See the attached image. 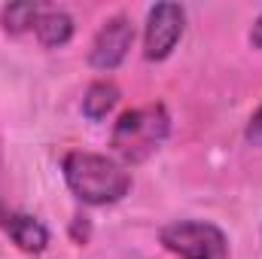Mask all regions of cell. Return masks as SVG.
Returning a JSON list of instances; mask_svg holds the SVG:
<instances>
[{"instance_id": "cell-1", "label": "cell", "mask_w": 262, "mask_h": 259, "mask_svg": "<svg viewBox=\"0 0 262 259\" xmlns=\"http://www.w3.org/2000/svg\"><path fill=\"white\" fill-rule=\"evenodd\" d=\"M64 180L70 192L85 204H116L131 189V174L113 159L98 153H70L64 159Z\"/></svg>"}, {"instance_id": "cell-2", "label": "cell", "mask_w": 262, "mask_h": 259, "mask_svg": "<svg viewBox=\"0 0 262 259\" xmlns=\"http://www.w3.org/2000/svg\"><path fill=\"white\" fill-rule=\"evenodd\" d=\"M168 131H171V119L162 104L137 107V110H128L119 116V122L113 128V149L131 165L143 162L165 143Z\"/></svg>"}, {"instance_id": "cell-3", "label": "cell", "mask_w": 262, "mask_h": 259, "mask_svg": "<svg viewBox=\"0 0 262 259\" xmlns=\"http://www.w3.org/2000/svg\"><path fill=\"white\" fill-rule=\"evenodd\" d=\"M162 244L180 259H229L223 229L204 220H177L162 229Z\"/></svg>"}, {"instance_id": "cell-4", "label": "cell", "mask_w": 262, "mask_h": 259, "mask_svg": "<svg viewBox=\"0 0 262 259\" xmlns=\"http://www.w3.org/2000/svg\"><path fill=\"white\" fill-rule=\"evenodd\" d=\"M186 12L177 3H156L146 18V37H143V55L149 61H165L174 46L183 37Z\"/></svg>"}, {"instance_id": "cell-5", "label": "cell", "mask_w": 262, "mask_h": 259, "mask_svg": "<svg viewBox=\"0 0 262 259\" xmlns=\"http://www.w3.org/2000/svg\"><path fill=\"white\" fill-rule=\"evenodd\" d=\"M131 43H134V25L125 15H116L98 31V37L92 43V52H89V61H92L95 70H116L125 61Z\"/></svg>"}, {"instance_id": "cell-6", "label": "cell", "mask_w": 262, "mask_h": 259, "mask_svg": "<svg viewBox=\"0 0 262 259\" xmlns=\"http://www.w3.org/2000/svg\"><path fill=\"white\" fill-rule=\"evenodd\" d=\"M3 226H6V232H9V238L18 244V250H25V253H43L46 244H49L46 226H43L40 220L28 217V213H9V217L3 220Z\"/></svg>"}, {"instance_id": "cell-7", "label": "cell", "mask_w": 262, "mask_h": 259, "mask_svg": "<svg viewBox=\"0 0 262 259\" xmlns=\"http://www.w3.org/2000/svg\"><path fill=\"white\" fill-rule=\"evenodd\" d=\"M37 37H40V43L43 46H49V49H58V46H64L67 40L73 37V18L61 12V9H49V12H40V18H37Z\"/></svg>"}, {"instance_id": "cell-8", "label": "cell", "mask_w": 262, "mask_h": 259, "mask_svg": "<svg viewBox=\"0 0 262 259\" xmlns=\"http://www.w3.org/2000/svg\"><path fill=\"white\" fill-rule=\"evenodd\" d=\"M116 101H119V89L113 82H95V85H89V92L82 98V113L98 122L116 107Z\"/></svg>"}, {"instance_id": "cell-9", "label": "cell", "mask_w": 262, "mask_h": 259, "mask_svg": "<svg viewBox=\"0 0 262 259\" xmlns=\"http://www.w3.org/2000/svg\"><path fill=\"white\" fill-rule=\"evenodd\" d=\"M37 18H40V6L37 3H9L0 12V21H3V28L9 34H21V31L34 28Z\"/></svg>"}, {"instance_id": "cell-10", "label": "cell", "mask_w": 262, "mask_h": 259, "mask_svg": "<svg viewBox=\"0 0 262 259\" xmlns=\"http://www.w3.org/2000/svg\"><path fill=\"white\" fill-rule=\"evenodd\" d=\"M247 140L262 143V107L253 113V119H250V125H247Z\"/></svg>"}, {"instance_id": "cell-11", "label": "cell", "mask_w": 262, "mask_h": 259, "mask_svg": "<svg viewBox=\"0 0 262 259\" xmlns=\"http://www.w3.org/2000/svg\"><path fill=\"white\" fill-rule=\"evenodd\" d=\"M250 43L256 46V49H262V15L253 21V31H250Z\"/></svg>"}]
</instances>
